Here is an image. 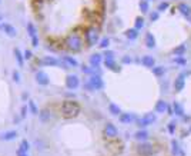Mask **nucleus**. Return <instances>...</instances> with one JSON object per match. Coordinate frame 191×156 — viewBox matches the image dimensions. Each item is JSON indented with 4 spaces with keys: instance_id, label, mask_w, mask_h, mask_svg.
<instances>
[{
    "instance_id": "obj_39",
    "label": "nucleus",
    "mask_w": 191,
    "mask_h": 156,
    "mask_svg": "<svg viewBox=\"0 0 191 156\" xmlns=\"http://www.w3.org/2000/svg\"><path fill=\"white\" fill-rule=\"evenodd\" d=\"M24 57H26V59H32L33 57L32 52H30V50H26V52H24Z\"/></svg>"
},
{
    "instance_id": "obj_45",
    "label": "nucleus",
    "mask_w": 191,
    "mask_h": 156,
    "mask_svg": "<svg viewBox=\"0 0 191 156\" xmlns=\"http://www.w3.org/2000/svg\"><path fill=\"white\" fill-rule=\"evenodd\" d=\"M184 52V46H181V48H178L177 50H176V55H178V53H182Z\"/></svg>"
},
{
    "instance_id": "obj_14",
    "label": "nucleus",
    "mask_w": 191,
    "mask_h": 156,
    "mask_svg": "<svg viewBox=\"0 0 191 156\" xmlns=\"http://www.w3.org/2000/svg\"><path fill=\"white\" fill-rule=\"evenodd\" d=\"M133 120H134V116H133V115H130V113L120 115V122L121 123H130V122H133Z\"/></svg>"
},
{
    "instance_id": "obj_46",
    "label": "nucleus",
    "mask_w": 191,
    "mask_h": 156,
    "mask_svg": "<svg viewBox=\"0 0 191 156\" xmlns=\"http://www.w3.org/2000/svg\"><path fill=\"white\" fill-rule=\"evenodd\" d=\"M123 62H124V63H130V62H131V59H130V57H123Z\"/></svg>"
},
{
    "instance_id": "obj_15",
    "label": "nucleus",
    "mask_w": 191,
    "mask_h": 156,
    "mask_svg": "<svg viewBox=\"0 0 191 156\" xmlns=\"http://www.w3.org/2000/svg\"><path fill=\"white\" fill-rule=\"evenodd\" d=\"M90 63L93 65V66L97 67L100 63H101V55H98V53H96V55H93V56L90 57Z\"/></svg>"
},
{
    "instance_id": "obj_19",
    "label": "nucleus",
    "mask_w": 191,
    "mask_h": 156,
    "mask_svg": "<svg viewBox=\"0 0 191 156\" xmlns=\"http://www.w3.org/2000/svg\"><path fill=\"white\" fill-rule=\"evenodd\" d=\"M141 62H143V65H144L145 67H153L154 66V59L151 56H144Z\"/></svg>"
},
{
    "instance_id": "obj_21",
    "label": "nucleus",
    "mask_w": 191,
    "mask_h": 156,
    "mask_svg": "<svg viewBox=\"0 0 191 156\" xmlns=\"http://www.w3.org/2000/svg\"><path fill=\"white\" fill-rule=\"evenodd\" d=\"M145 44H147L148 48H154V46H155V39L153 37V34H147V37H145Z\"/></svg>"
},
{
    "instance_id": "obj_18",
    "label": "nucleus",
    "mask_w": 191,
    "mask_h": 156,
    "mask_svg": "<svg viewBox=\"0 0 191 156\" xmlns=\"http://www.w3.org/2000/svg\"><path fill=\"white\" fill-rule=\"evenodd\" d=\"M104 63H106V66H107L108 69H111V70H114V72L120 70V67L116 66V63H114V60H113V59H106V62H104Z\"/></svg>"
},
{
    "instance_id": "obj_5",
    "label": "nucleus",
    "mask_w": 191,
    "mask_h": 156,
    "mask_svg": "<svg viewBox=\"0 0 191 156\" xmlns=\"http://www.w3.org/2000/svg\"><path fill=\"white\" fill-rule=\"evenodd\" d=\"M154 120H155V115H154V113H148V115H145L144 118H141L140 120H138V125H140L141 128H145V126L151 125Z\"/></svg>"
},
{
    "instance_id": "obj_10",
    "label": "nucleus",
    "mask_w": 191,
    "mask_h": 156,
    "mask_svg": "<svg viewBox=\"0 0 191 156\" xmlns=\"http://www.w3.org/2000/svg\"><path fill=\"white\" fill-rule=\"evenodd\" d=\"M36 80H37L39 85L46 86V85H49V76H47L44 72H37V73H36Z\"/></svg>"
},
{
    "instance_id": "obj_22",
    "label": "nucleus",
    "mask_w": 191,
    "mask_h": 156,
    "mask_svg": "<svg viewBox=\"0 0 191 156\" xmlns=\"http://www.w3.org/2000/svg\"><path fill=\"white\" fill-rule=\"evenodd\" d=\"M108 109H110V113H111V115H118V113H120V108H118L117 105H114V103L108 105Z\"/></svg>"
},
{
    "instance_id": "obj_29",
    "label": "nucleus",
    "mask_w": 191,
    "mask_h": 156,
    "mask_svg": "<svg viewBox=\"0 0 191 156\" xmlns=\"http://www.w3.org/2000/svg\"><path fill=\"white\" fill-rule=\"evenodd\" d=\"M27 30H29V33H30V36H32V37H34V36H36V29H34V26H33L32 23L27 24Z\"/></svg>"
},
{
    "instance_id": "obj_26",
    "label": "nucleus",
    "mask_w": 191,
    "mask_h": 156,
    "mask_svg": "<svg viewBox=\"0 0 191 156\" xmlns=\"http://www.w3.org/2000/svg\"><path fill=\"white\" fill-rule=\"evenodd\" d=\"M126 34H127V37L128 39H135L138 33H137V29H131V30H127Z\"/></svg>"
},
{
    "instance_id": "obj_35",
    "label": "nucleus",
    "mask_w": 191,
    "mask_h": 156,
    "mask_svg": "<svg viewBox=\"0 0 191 156\" xmlns=\"http://www.w3.org/2000/svg\"><path fill=\"white\" fill-rule=\"evenodd\" d=\"M12 76H13V80L16 82V83H19V82H20V75H19V72H17V70H13V75H12Z\"/></svg>"
},
{
    "instance_id": "obj_41",
    "label": "nucleus",
    "mask_w": 191,
    "mask_h": 156,
    "mask_svg": "<svg viewBox=\"0 0 191 156\" xmlns=\"http://www.w3.org/2000/svg\"><path fill=\"white\" fill-rule=\"evenodd\" d=\"M83 72H84V73H93V70H91L90 67H87V66H83Z\"/></svg>"
},
{
    "instance_id": "obj_9",
    "label": "nucleus",
    "mask_w": 191,
    "mask_h": 156,
    "mask_svg": "<svg viewBox=\"0 0 191 156\" xmlns=\"http://www.w3.org/2000/svg\"><path fill=\"white\" fill-rule=\"evenodd\" d=\"M2 27H3V30H5V33L7 34V36H10V37H16V36H17V30H16V27H13L12 24L5 23Z\"/></svg>"
},
{
    "instance_id": "obj_37",
    "label": "nucleus",
    "mask_w": 191,
    "mask_h": 156,
    "mask_svg": "<svg viewBox=\"0 0 191 156\" xmlns=\"http://www.w3.org/2000/svg\"><path fill=\"white\" fill-rule=\"evenodd\" d=\"M16 153H17V156H29V155H27V152H24L23 149H22V147H19Z\"/></svg>"
},
{
    "instance_id": "obj_42",
    "label": "nucleus",
    "mask_w": 191,
    "mask_h": 156,
    "mask_svg": "<svg viewBox=\"0 0 191 156\" xmlns=\"http://www.w3.org/2000/svg\"><path fill=\"white\" fill-rule=\"evenodd\" d=\"M167 7H168L167 3H161V5L159 6V10H164V9H167Z\"/></svg>"
},
{
    "instance_id": "obj_16",
    "label": "nucleus",
    "mask_w": 191,
    "mask_h": 156,
    "mask_svg": "<svg viewBox=\"0 0 191 156\" xmlns=\"http://www.w3.org/2000/svg\"><path fill=\"white\" fill-rule=\"evenodd\" d=\"M16 136H17V132L16 130H9V132H6L3 136H2V139H5V140H13V139H16Z\"/></svg>"
},
{
    "instance_id": "obj_6",
    "label": "nucleus",
    "mask_w": 191,
    "mask_h": 156,
    "mask_svg": "<svg viewBox=\"0 0 191 156\" xmlns=\"http://www.w3.org/2000/svg\"><path fill=\"white\" fill-rule=\"evenodd\" d=\"M104 135L107 137H116L118 135V130H117V128L113 123H107L106 128H104Z\"/></svg>"
},
{
    "instance_id": "obj_27",
    "label": "nucleus",
    "mask_w": 191,
    "mask_h": 156,
    "mask_svg": "<svg viewBox=\"0 0 191 156\" xmlns=\"http://www.w3.org/2000/svg\"><path fill=\"white\" fill-rule=\"evenodd\" d=\"M40 119H42L43 122H46V120H49V118H50V113H49V110H42L40 112Z\"/></svg>"
},
{
    "instance_id": "obj_25",
    "label": "nucleus",
    "mask_w": 191,
    "mask_h": 156,
    "mask_svg": "<svg viewBox=\"0 0 191 156\" xmlns=\"http://www.w3.org/2000/svg\"><path fill=\"white\" fill-rule=\"evenodd\" d=\"M172 108H174V112H176V113L181 116V115H182V108H181V105H180V103H177V102H174V105H172Z\"/></svg>"
},
{
    "instance_id": "obj_30",
    "label": "nucleus",
    "mask_w": 191,
    "mask_h": 156,
    "mask_svg": "<svg viewBox=\"0 0 191 156\" xmlns=\"http://www.w3.org/2000/svg\"><path fill=\"white\" fill-rule=\"evenodd\" d=\"M29 106H30V109H32V113L33 115H39V110H37V108H36V105H34V102H33V100H30V102H29Z\"/></svg>"
},
{
    "instance_id": "obj_4",
    "label": "nucleus",
    "mask_w": 191,
    "mask_h": 156,
    "mask_svg": "<svg viewBox=\"0 0 191 156\" xmlns=\"http://www.w3.org/2000/svg\"><path fill=\"white\" fill-rule=\"evenodd\" d=\"M90 85H91L93 90H98V89H101L103 86H104V83H103L101 77H100L98 75H93L91 77H90Z\"/></svg>"
},
{
    "instance_id": "obj_13",
    "label": "nucleus",
    "mask_w": 191,
    "mask_h": 156,
    "mask_svg": "<svg viewBox=\"0 0 191 156\" xmlns=\"http://www.w3.org/2000/svg\"><path fill=\"white\" fill-rule=\"evenodd\" d=\"M178 9H180V12H181L184 16H187V17H188V20H191V9H190V6H187V5H184V3H181V5L178 6Z\"/></svg>"
},
{
    "instance_id": "obj_23",
    "label": "nucleus",
    "mask_w": 191,
    "mask_h": 156,
    "mask_svg": "<svg viewBox=\"0 0 191 156\" xmlns=\"http://www.w3.org/2000/svg\"><path fill=\"white\" fill-rule=\"evenodd\" d=\"M63 60L69 65V66H77V60L76 59H73V57H69V56H64L63 57Z\"/></svg>"
},
{
    "instance_id": "obj_40",
    "label": "nucleus",
    "mask_w": 191,
    "mask_h": 156,
    "mask_svg": "<svg viewBox=\"0 0 191 156\" xmlns=\"http://www.w3.org/2000/svg\"><path fill=\"white\" fill-rule=\"evenodd\" d=\"M32 42H33V46H34V48H37V46H39V40H37V37H36V36H34V37H32Z\"/></svg>"
},
{
    "instance_id": "obj_31",
    "label": "nucleus",
    "mask_w": 191,
    "mask_h": 156,
    "mask_svg": "<svg viewBox=\"0 0 191 156\" xmlns=\"http://www.w3.org/2000/svg\"><path fill=\"white\" fill-rule=\"evenodd\" d=\"M20 147H22L24 152H29V149H30V143H29L27 140H22V145H20Z\"/></svg>"
},
{
    "instance_id": "obj_47",
    "label": "nucleus",
    "mask_w": 191,
    "mask_h": 156,
    "mask_svg": "<svg viewBox=\"0 0 191 156\" xmlns=\"http://www.w3.org/2000/svg\"><path fill=\"white\" fill-rule=\"evenodd\" d=\"M170 132H174V123H170Z\"/></svg>"
},
{
    "instance_id": "obj_36",
    "label": "nucleus",
    "mask_w": 191,
    "mask_h": 156,
    "mask_svg": "<svg viewBox=\"0 0 191 156\" xmlns=\"http://www.w3.org/2000/svg\"><path fill=\"white\" fill-rule=\"evenodd\" d=\"M172 152H174L176 155L178 153V143L176 142V140H172Z\"/></svg>"
},
{
    "instance_id": "obj_48",
    "label": "nucleus",
    "mask_w": 191,
    "mask_h": 156,
    "mask_svg": "<svg viewBox=\"0 0 191 156\" xmlns=\"http://www.w3.org/2000/svg\"><path fill=\"white\" fill-rule=\"evenodd\" d=\"M2 26H3V24H0V27H2Z\"/></svg>"
},
{
    "instance_id": "obj_2",
    "label": "nucleus",
    "mask_w": 191,
    "mask_h": 156,
    "mask_svg": "<svg viewBox=\"0 0 191 156\" xmlns=\"http://www.w3.org/2000/svg\"><path fill=\"white\" fill-rule=\"evenodd\" d=\"M66 46L71 52H80L83 48V40L77 33H71L66 39Z\"/></svg>"
},
{
    "instance_id": "obj_3",
    "label": "nucleus",
    "mask_w": 191,
    "mask_h": 156,
    "mask_svg": "<svg viewBox=\"0 0 191 156\" xmlns=\"http://www.w3.org/2000/svg\"><path fill=\"white\" fill-rule=\"evenodd\" d=\"M84 37H86V42L89 46H94L98 40V32L96 27H89L86 30V34H84Z\"/></svg>"
},
{
    "instance_id": "obj_1",
    "label": "nucleus",
    "mask_w": 191,
    "mask_h": 156,
    "mask_svg": "<svg viewBox=\"0 0 191 156\" xmlns=\"http://www.w3.org/2000/svg\"><path fill=\"white\" fill-rule=\"evenodd\" d=\"M61 113L64 118H74L80 113V106L73 100H66L61 105Z\"/></svg>"
},
{
    "instance_id": "obj_34",
    "label": "nucleus",
    "mask_w": 191,
    "mask_h": 156,
    "mask_svg": "<svg viewBox=\"0 0 191 156\" xmlns=\"http://www.w3.org/2000/svg\"><path fill=\"white\" fill-rule=\"evenodd\" d=\"M108 43H110V40H108L107 37H104L101 40V42H100V48H103V49H106L108 46Z\"/></svg>"
},
{
    "instance_id": "obj_11",
    "label": "nucleus",
    "mask_w": 191,
    "mask_h": 156,
    "mask_svg": "<svg viewBox=\"0 0 191 156\" xmlns=\"http://www.w3.org/2000/svg\"><path fill=\"white\" fill-rule=\"evenodd\" d=\"M42 63L43 65H47V66H57V65H60V62L53 56H46L42 60Z\"/></svg>"
},
{
    "instance_id": "obj_32",
    "label": "nucleus",
    "mask_w": 191,
    "mask_h": 156,
    "mask_svg": "<svg viewBox=\"0 0 191 156\" xmlns=\"http://www.w3.org/2000/svg\"><path fill=\"white\" fill-rule=\"evenodd\" d=\"M140 7H141V12H148V3L145 0H143L140 3Z\"/></svg>"
},
{
    "instance_id": "obj_20",
    "label": "nucleus",
    "mask_w": 191,
    "mask_h": 156,
    "mask_svg": "<svg viewBox=\"0 0 191 156\" xmlns=\"http://www.w3.org/2000/svg\"><path fill=\"white\" fill-rule=\"evenodd\" d=\"M14 56H16V60L19 63V66H23V55L19 49H14Z\"/></svg>"
},
{
    "instance_id": "obj_17",
    "label": "nucleus",
    "mask_w": 191,
    "mask_h": 156,
    "mask_svg": "<svg viewBox=\"0 0 191 156\" xmlns=\"http://www.w3.org/2000/svg\"><path fill=\"white\" fill-rule=\"evenodd\" d=\"M155 110H157L159 113H164V112L167 110V103H165L164 100H160L159 103H157V106H155Z\"/></svg>"
},
{
    "instance_id": "obj_38",
    "label": "nucleus",
    "mask_w": 191,
    "mask_h": 156,
    "mask_svg": "<svg viewBox=\"0 0 191 156\" xmlns=\"http://www.w3.org/2000/svg\"><path fill=\"white\" fill-rule=\"evenodd\" d=\"M104 56H106V59H113L114 53H113L111 50H108V52H106V55H104Z\"/></svg>"
},
{
    "instance_id": "obj_8",
    "label": "nucleus",
    "mask_w": 191,
    "mask_h": 156,
    "mask_svg": "<svg viewBox=\"0 0 191 156\" xmlns=\"http://www.w3.org/2000/svg\"><path fill=\"white\" fill-rule=\"evenodd\" d=\"M138 153L143 156H150L153 153V146L148 145V143H143V145L138 146Z\"/></svg>"
},
{
    "instance_id": "obj_28",
    "label": "nucleus",
    "mask_w": 191,
    "mask_h": 156,
    "mask_svg": "<svg viewBox=\"0 0 191 156\" xmlns=\"http://www.w3.org/2000/svg\"><path fill=\"white\" fill-rule=\"evenodd\" d=\"M143 26H144V20L141 19V17H137V19H135V29L138 30V29H141Z\"/></svg>"
},
{
    "instance_id": "obj_43",
    "label": "nucleus",
    "mask_w": 191,
    "mask_h": 156,
    "mask_svg": "<svg viewBox=\"0 0 191 156\" xmlns=\"http://www.w3.org/2000/svg\"><path fill=\"white\" fill-rule=\"evenodd\" d=\"M26 112H27V106H23V108H22V118L26 116Z\"/></svg>"
},
{
    "instance_id": "obj_12",
    "label": "nucleus",
    "mask_w": 191,
    "mask_h": 156,
    "mask_svg": "<svg viewBox=\"0 0 191 156\" xmlns=\"http://www.w3.org/2000/svg\"><path fill=\"white\" fill-rule=\"evenodd\" d=\"M184 76L186 75L181 73V75L176 79V82H174V87H176V90H181L182 87H184Z\"/></svg>"
},
{
    "instance_id": "obj_44",
    "label": "nucleus",
    "mask_w": 191,
    "mask_h": 156,
    "mask_svg": "<svg viewBox=\"0 0 191 156\" xmlns=\"http://www.w3.org/2000/svg\"><path fill=\"white\" fill-rule=\"evenodd\" d=\"M159 19V13H151V20H157Z\"/></svg>"
},
{
    "instance_id": "obj_33",
    "label": "nucleus",
    "mask_w": 191,
    "mask_h": 156,
    "mask_svg": "<svg viewBox=\"0 0 191 156\" xmlns=\"http://www.w3.org/2000/svg\"><path fill=\"white\" fill-rule=\"evenodd\" d=\"M153 72L157 76H161V75H164V67H154Z\"/></svg>"
},
{
    "instance_id": "obj_24",
    "label": "nucleus",
    "mask_w": 191,
    "mask_h": 156,
    "mask_svg": "<svg viewBox=\"0 0 191 156\" xmlns=\"http://www.w3.org/2000/svg\"><path fill=\"white\" fill-rule=\"evenodd\" d=\"M147 136H148V133L145 130H140L135 133V139H138V140H144V139H147Z\"/></svg>"
},
{
    "instance_id": "obj_7",
    "label": "nucleus",
    "mask_w": 191,
    "mask_h": 156,
    "mask_svg": "<svg viewBox=\"0 0 191 156\" xmlns=\"http://www.w3.org/2000/svg\"><path fill=\"white\" fill-rule=\"evenodd\" d=\"M66 86L69 87V89H76V87H79V77L77 76H67V79H66Z\"/></svg>"
}]
</instances>
